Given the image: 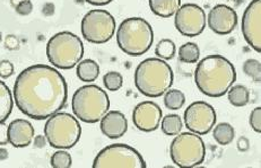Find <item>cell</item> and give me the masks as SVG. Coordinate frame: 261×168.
I'll return each instance as SVG.
<instances>
[{"instance_id": "6da1fadb", "label": "cell", "mask_w": 261, "mask_h": 168, "mask_svg": "<svg viewBox=\"0 0 261 168\" xmlns=\"http://www.w3.org/2000/svg\"><path fill=\"white\" fill-rule=\"evenodd\" d=\"M14 101L26 117L45 120L60 112L68 99V86L61 73L48 65L24 69L14 83Z\"/></svg>"}, {"instance_id": "7a4b0ae2", "label": "cell", "mask_w": 261, "mask_h": 168, "mask_svg": "<svg viewBox=\"0 0 261 168\" xmlns=\"http://www.w3.org/2000/svg\"><path fill=\"white\" fill-rule=\"evenodd\" d=\"M236 80V68L223 55H208L196 67L195 82L198 89L208 97L224 96Z\"/></svg>"}, {"instance_id": "3957f363", "label": "cell", "mask_w": 261, "mask_h": 168, "mask_svg": "<svg viewBox=\"0 0 261 168\" xmlns=\"http://www.w3.org/2000/svg\"><path fill=\"white\" fill-rule=\"evenodd\" d=\"M174 73L169 64L160 58H147L137 66L134 82L143 95L158 98L173 85Z\"/></svg>"}, {"instance_id": "277c9868", "label": "cell", "mask_w": 261, "mask_h": 168, "mask_svg": "<svg viewBox=\"0 0 261 168\" xmlns=\"http://www.w3.org/2000/svg\"><path fill=\"white\" fill-rule=\"evenodd\" d=\"M117 43L120 50L128 55H143L154 43V30L144 18H127L118 27Z\"/></svg>"}, {"instance_id": "5b68a950", "label": "cell", "mask_w": 261, "mask_h": 168, "mask_svg": "<svg viewBox=\"0 0 261 168\" xmlns=\"http://www.w3.org/2000/svg\"><path fill=\"white\" fill-rule=\"evenodd\" d=\"M71 107L78 120L85 123H96L109 112L110 99L100 86L90 83L75 92Z\"/></svg>"}, {"instance_id": "8992f818", "label": "cell", "mask_w": 261, "mask_h": 168, "mask_svg": "<svg viewBox=\"0 0 261 168\" xmlns=\"http://www.w3.org/2000/svg\"><path fill=\"white\" fill-rule=\"evenodd\" d=\"M46 55L50 64L62 70L72 69L84 55V44L72 32H59L49 40Z\"/></svg>"}, {"instance_id": "52a82bcc", "label": "cell", "mask_w": 261, "mask_h": 168, "mask_svg": "<svg viewBox=\"0 0 261 168\" xmlns=\"http://www.w3.org/2000/svg\"><path fill=\"white\" fill-rule=\"evenodd\" d=\"M44 134L49 145L57 149H70L77 145L82 134L81 124L70 113L57 112L48 118Z\"/></svg>"}, {"instance_id": "ba28073f", "label": "cell", "mask_w": 261, "mask_h": 168, "mask_svg": "<svg viewBox=\"0 0 261 168\" xmlns=\"http://www.w3.org/2000/svg\"><path fill=\"white\" fill-rule=\"evenodd\" d=\"M170 156L176 167H198L205 161L206 146L199 134L180 132L171 143Z\"/></svg>"}, {"instance_id": "9c48e42d", "label": "cell", "mask_w": 261, "mask_h": 168, "mask_svg": "<svg viewBox=\"0 0 261 168\" xmlns=\"http://www.w3.org/2000/svg\"><path fill=\"white\" fill-rule=\"evenodd\" d=\"M142 155L133 147L113 144L98 152L93 161V168H146Z\"/></svg>"}, {"instance_id": "30bf717a", "label": "cell", "mask_w": 261, "mask_h": 168, "mask_svg": "<svg viewBox=\"0 0 261 168\" xmlns=\"http://www.w3.org/2000/svg\"><path fill=\"white\" fill-rule=\"evenodd\" d=\"M116 19L108 10H90L82 19L81 31L86 41L94 44H104L116 32Z\"/></svg>"}, {"instance_id": "8fae6325", "label": "cell", "mask_w": 261, "mask_h": 168, "mask_svg": "<svg viewBox=\"0 0 261 168\" xmlns=\"http://www.w3.org/2000/svg\"><path fill=\"white\" fill-rule=\"evenodd\" d=\"M216 112L211 104L198 101L187 107L184 115L186 128L192 133L205 135L216 123Z\"/></svg>"}, {"instance_id": "7c38bea8", "label": "cell", "mask_w": 261, "mask_h": 168, "mask_svg": "<svg viewBox=\"0 0 261 168\" xmlns=\"http://www.w3.org/2000/svg\"><path fill=\"white\" fill-rule=\"evenodd\" d=\"M206 13L199 5L185 4L176 10L174 25L182 35L188 38L200 35L206 29Z\"/></svg>"}, {"instance_id": "4fadbf2b", "label": "cell", "mask_w": 261, "mask_h": 168, "mask_svg": "<svg viewBox=\"0 0 261 168\" xmlns=\"http://www.w3.org/2000/svg\"><path fill=\"white\" fill-rule=\"evenodd\" d=\"M242 34L251 48L261 52V0H252L242 16Z\"/></svg>"}, {"instance_id": "5bb4252c", "label": "cell", "mask_w": 261, "mask_h": 168, "mask_svg": "<svg viewBox=\"0 0 261 168\" xmlns=\"http://www.w3.org/2000/svg\"><path fill=\"white\" fill-rule=\"evenodd\" d=\"M238 25V15L232 7L219 4L214 6L208 14V26L214 33L226 35L232 33Z\"/></svg>"}, {"instance_id": "9a60e30c", "label": "cell", "mask_w": 261, "mask_h": 168, "mask_svg": "<svg viewBox=\"0 0 261 168\" xmlns=\"http://www.w3.org/2000/svg\"><path fill=\"white\" fill-rule=\"evenodd\" d=\"M162 119V109L154 102H143L134 108L133 122L143 132H153L159 128Z\"/></svg>"}, {"instance_id": "2e32d148", "label": "cell", "mask_w": 261, "mask_h": 168, "mask_svg": "<svg viewBox=\"0 0 261 168\" xmlns=\"http://www.w3.org/2000/svg\"><path fill=\"white\" fill-rule=\"evenodd\" d=\"M8 143L15 148H25L34 138V128L28 120L16 119L9 123Z\"/></svg>"}, {"instance_id": "e0dca14e", "label": "cell", "mask_w": 261, "mask_h": 168, "mask_svg": "<svg viewBox=\"0 0 261 168\" xmlns=\"http://www.w3.org/2000/svg\"><path fill=\"white\" fill-rule=\"evenodd\" d=\"M101 131L109 139H120L127 133L128 120L119 111H110L101 119Z\"/></svg>"}, {"instance_id": "ac0fdd59", "label": "cell", "mask_w": 261, "mask_h": 168, "mask_svg": "<svg viewBox=\"0 0 261 168\" xmlns=\"http://www.w3.org/2000/svg\"><path fill=\"white\" fill-rule=\"evenodd\" d=\"M181 6V0H149L152 12L162 18H170Z\"/></svg>"}, {"instance_id": "d6986e66", "label": "cell", "mask_w": 261, "mask_h": 168, "mask_svg": "<svg viewBox=\"0 0 261 168\" xmlns=\"http://www.w3.org/2000/svg\"><path fill=\"white\" fill-rule=\"evenodd\" d=\"M100 76V66L92 59L81 60L77 65V77L83 82H94Z\"/></svg>"}, {"instance_id": "ffe728a7", "label": "cell", "mask_w": 261, "mask_h": 168, "mask_svg": "<svg viewBox=\"0 0 261 168\" xmlns=\"http://www.w3.org/2000/svg\"><path fill=\"white\" fill-rule=\"evenodd\" d=\"M14 107V99L12 92L6 83L0 80V123L6 122L12 114Z\"/></svg>"}, {"instance_id": "44dd1931", "label": "cell", "mask_w": 261, "mask_h": 168, "mask_svg": "<svg viewBox=\"0 0 261 168\" xmlns=\"http://www.w3.org/2000/svg\"><path fill=\"white\" fill-rule=\"evenodd\" d=\"M213 138L218 145L227 146L236 139V129L227 122L218 123L213 130Z\"/></svg>"}, {"instance_id": "7402d4cb", "label": "cell", "mask_w": 261, "mask_h": 168, "mask_svg": "<svg viewBox=\"0 0 261 168\" xmlns=\"http://www.w3.org/2000/svg\"><path fill=\"white\" fill-rule=\"evenodd\" d=\"M184 129V122L180 115L168 114L161 119V130L165 135L174 136L179 134Z\"/></svg>"}, {"instance_id": "603a6c76", "label": "cell", "mask_w": 261, "mask_h": 168, "mask_svg": "<svg viewBox=\"0 0 261 168\" xmlns=\"http://www.w3.org/2000/svg\"><path fill=\"white\" fill-rule=\"evenodd\" d=\"M227 97L233 106L243 107L250 101V93L243 85H233L227 91Z\"/></svg>"}, {"instance_id": "cb8c5ba5", "label": "cell", "mask_w": 261, "mask_h": 168, "mask_svg": "<svg viewBox=\"0 0 261 168\" xmlns=\"http://www.w3.org/2000/svg\"><path fill=\"white\" fill-rule=\"evenodd\" d=\"M186 103V96L179 89H169L165 92L164 105L171 111H179Z\"/></svg>"}, {"instance_id": "d4e9b609", "label": "cell", "mask_w": 261, "mask_h": 168, "mask_svg": "<svg viewBox=\"0 0 261 168\" xmlns=\"http://www.w3.org/2000/svg\"><path fill=\"white\" fill-rule=\"evenodd\" d=\"M200 50L194 42H187L179 49V60L185 64H196L199 60Z\"/></svg>"}, {"instance_id": "484cf974", "label": "cell", "mask_w": 261, "mask_h": 168, "mask_svg": "<svg viewBox=\"0 0 261 168\" xmlns=\"http://www.w3.org/2000/svg\"><path fill=\"white\" fill-rule=\"evenodd\" d=\"M175 43L172 40L163 39L161 40L155 49V54L158 55L160 59L163 60H171L173 59L175 55Z\"/></svg>"}, {"instance_id": "4316f807", "label": "cell", "mask_w": 261, "mask_h": 168, "mask_svg": "<svg viewBox=\"0 0 261 168\" xmlns=\"http://www.w3.org/2000/svg\"><path fill=\"white\" fill-rule=\"evenodd\" d=\"M243 72L255 82L261 81V64L257 59H248L243 64Z\"/></svg>"}, {"instance_id": "83f0119b", "label": "cell", "mask_w": 261, "mask_h": 168, "mask_svg": "<svg viewBox=\"0 0 261 168\" xmlns=\"http://www.w3.org/2000/svg\"><path fill=\"white\" fill-rule=\"evenodd\" d=\"M103 83L108 91L117 92L123 85V78L120 72L110 71L103 78Z\"/></svg>"}, {"instance_id": "f1b7e54d", "label": "cell", "mask_w": 261, "mask_h": 168, "mask_svg": "<svg viewBox=\"0 0 261 168\" xmlns=\"http://www.w3.org/2000/svg\"><path fill=\"white\" fill-rule=\"evenodd\" d=\"M51 166L54 168H69L72 165V158L69 152L65 149L56 151L51 157Z\"/></svg>"}, {"instance_id": "f546056e", "label": "cell", "mask_w": 261, "mask_h": 168, "mask_svg": "<svg viewBox=\"0 0 261 168\" xmlns=\"http://www.w3.org/2000/svg\"><path fill=\"white\" fill-rule=\"evenodd\" d=\"M249 122L255 132L258 133L261 132V108L260 107L254 108L251 112V114H250Z\"/></svg>"}, {"instance_id": "4dcf8cb0", "label": "cell", "mask_w": 261, "mask_h": 168, "mask_svg": "<svg viewBox=\"0 0 261 168\" xmlns=\"http://www.w3.org/2000/svg\"><path fill=\"white\" fill-rule=\"evenodd\" d=\"M14 73V65L9 60L0 61V77L7 79Z\"/></svg>"}, {"instance_id": "1f68e13d", "label": "cell", "mask_w": 261, "mask_h": 168, "mask_svg": "<svg viewBox=\"0 0 261 168\" xmlns=\"http://www.w3.org/2000/svg\"><path fill=\"white\" fill-rule=\"evenodd\" d=\"M33 10V5L31 3V0H22L19 2L16 6V12L17 14L22 15V16H26V15H30Z\"/></svg>"}, {"instance_id": "d6a6232c", "label": "cell", "mask_w": 261, "mask_h": 168, "mask_svg": "<svg viewBox=\"0 0 261 168\" xmlns=\"http://www.w3.org/2000/svg\"><path fill=\"white\" fill-rule=\"evenodd\" d=\"M8 125L0 123V146H5L8 144V133H7Z\"/></svg>"}, {"instance_id": "836d02e7", "label": "cell", "mask_w": 261, "mask_h": 168, "mask_svg": "<svg viewBox=\"0 0 261 168\" xmlns=\"http://www.w3.org/2000/svg\"><path fill=\"white\" fill-rule=\"evenodd\" d=\"M5 44H6V46H7L8 49L14 50V49H16L17 46H18V41H17L16 38H15L14 35H8L6 41H5Z\"/></svg>"}, {"instance_id": "e575fe53", "label": "cell", "mask_w": 261, "mask_h": 168, "mask_svg": "<svg viewBox=\"0 0 261 168\" xmlns=\"http://www.w3.org/2000/svg\"><path fill=\"white\" fill-rule=\"evenodd\" d=\"M46 144V138L42 135H38L34 140V146L38 147V148H43Z\"/></svg>"}, {"instance_id": "d590c367", "label": "cell", "mask_w": 261, "mask_h": 168, "mask_svg": "<svg viewBox=\"0 0 261 168\" xmlns=\"http://www.w3.org/2000/svg\"><path fill=\"white\" fill-rule=\"evenodd\" d=\"M86 3L94 5V6H104V5H108L113 0H85Z\"/></svg>"}]
</instances>
